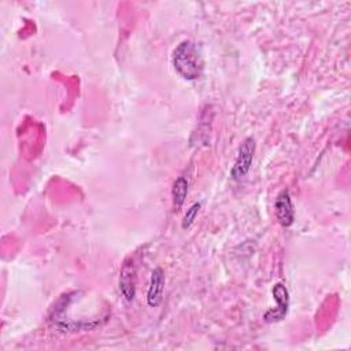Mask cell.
Wrapping results in <instances>:
<instances>
[{
	"label": "cell",
	"instance_id": "8",
	"mask_svg": "<svg viewBox=\"0 0 351 351\" xmlns=\"http://www.w3.org/2000/svg\"><path fill=\"white\" fill-rule=\"evenodd\" d=\"M200 207H202V203H193L188 210H186V213H185V215H184V219H182V222H181V228L182 229H188L192 223H193V221L196 219V217H197V214H199V211H200Z\"/></svg>",
	"mask_w": 351,
	"mask_h": 351
},
{
	"label": "cell",
	"instance_id": "3",
	"mask_svg": "<svg viewBox=\"0 0 351 351\" xmlns=\"http://www.w3.org/2000/svg\"><path fill=\"white\" fill-rule=\"evenodd\" d=\"M271 293L277 306L276 308H270L263 314V321L267 324L284 319L289 310V292L282 282H276L271 289Z\"/></svg>",
	"mask_w": 351,
	"mask_h": 351
},
{
	"label": "cell",
	"instance_id": "6",
	"mask_svg": "<svg viewBox=\"0 0 351 351\" xmlns=\"http://www.w3.org/2000/svg\"><path fill=\"white\" fill-rule=\"evenodd\" d=\"M165 289V273L162 267H155L151 273L149 285L147 291V304L149 307H158L163 299Z\"/></svg>",
	"mask_w": 351,
	"mask_h": 351
},
{
	"label": "cell",
	"instance_id": "5",
	"mask_svg": "<svg viewBox=\"0 0 351 351\" xmlns=\"http://www.w3.org/2000/svg\"><path fill=\"white\" fill-rule=\"evenodd\" d=\"M274 214L278 223L284 228H289L295 221V210L292 206L291 193L288 189H281L274 202Z\"/></svg>",
	"mask_w": 351,
	"mask_h": 351
},
{
	"label": "cell",
	"instance_id": "4",
	"mask_svg": "<svg viewBox=\"0 0 351 351\" xmlns=\"http://www.w3.org/2000/svg\"><path fill=\"white\" fill-rule=\"evenodd\" d=\"M119 291L126 302L136 296V266L132 258H126L119 271Z\"/></svg>",
	"mask_w": 351,
	"mask_h": 351
},
{
	"label": "cell",
	"instance_id": "7",
	"mask_svg": "<svg viewBox=\"0 0 351 351\" xmlns=\"http://www.w3.org/2000/svg\"><path fill=\"white\" fill-rule=\"evenodd\" d=\"M188 180L184 176H180L174 180L171 186V197H173V206L174 211H180L182 204L185 203L186 195H188Z\"/></svg>",
	"mask_w": 351,
	"mask_h": 351
},
{
	"label": "cell",
	"instance_id": "1",
	"mask_svg": "<svg viewBox=\"0 0 351 351\" xmlns=\"http://www.w3.org/2000/svg\"><path fill=\"white\" fill-rule=\"evenodd\" d=\"M173 66L176 73L184 80H199L204 66L197 44L191 40L180 43L173 52Z\"/></svg>",
	"mask_w": 351,
	"mask_h": 351
},
{
	"label": "cell",
	"instance_id": "2",
	"mask_svg": "<svg viewBox=\"0 0 351 351\" xmlns=\"http://www.w3.org/2000/svg\"><path fill=\"white\" fill-rule=\"evenodd\" d=\"M255 152V140L254 137H245L239 147L234 165L230 170V176L234 181H241L250 171Z\"/></svg>",
	"mask_w": 351,
	"mask_h": 351
}]
</instances>
